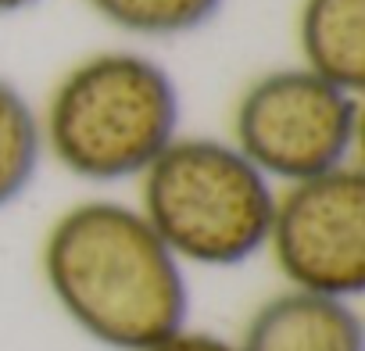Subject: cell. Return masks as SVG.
Here are the masks:
<instances>
[{
	"instance_id": "6da1fadb",
	"label": "cell",
	"mask_w": 365,
	"mask_h": 351,
	"mask_svg": "<svg viewBox=\"0 0 365 351\" xmlns=\"http://www.w3.org/2000/svg\"><path fill=\"white\" fill-rule=\"evenodd\" d=\"M43 280L61 312L97 344L143 351L187 326V276L140 208L83 201L43 240Z\"/></svg>"
},
{
	"instance_id": "7a4b0ae2",
	"label": "cell",
	"mask_w": 365,
	"mask_h": 351,
	"mask_svg": "<svg viewBox=\"0 0 365 351\" xmlns=\"http://www.w3.org/2000/svg\"><path fill=\"white\" fill-rule=\"evenodd\" d=\"M40 129L54 161L79 180H133L179 136V90L154 58L101 51L61 76Z\"/></svg>"
},
{
	"instance_id": "3957f363",
	"label": "cell",
	"mask_w": 365,
	"mask_h": 351,
	"mask_svg": "<svg viewBox=\"0 0 365 351\" xmlns=\"http://www.w3.org/2000/svg\"><path fill=\"white\" fill-rule=\"evenodd\" d=\"M140 180V212L179 262L230 269L265 248L276 190L233 143L175 136Z\"/></svg>"
},
{
	"instance_id": "277c9868",
	"label": "cell",
	"mask_w": 365,
	"mask_h": 351,
	"mask_svg": "<svg viewBox=\"0 0 365 351\" xmlns=\"http://www.w3.org/2000/svg\"><path fill=\"white\" fill-rule=\"evenodd\" d=\"M358 122V93L304 65L276 68L240 93L233 111V147L265 180L287 187L347 165Z\"/></svg>"
},
{
	"instance_id": "5b68a950",
	"label": "cell",
	"mask_w": 365,
	"mask_h": 351,
	"mask_svg": "<svg viewBox=\"0 0 365 351\" xmlns=\"http://www.w3.org/2000/svg\"><path fill=\"white\" fill-rule=\"evenodd\" d=\"M265 248L294 290L358 297L365 290V176L354 161L287 183Z\"/></svg>"
},
{
	"instance_id": "8992f818",
	"label": "cell",
	"mask_w": 365,
	"mask_h": 351,
	"mask_svg": "<svg viewBox=\"0 0 365 351\" xmlns=\"http://www.w3.org/2000/svg\"><path fill=\"white\" fill-rule=\"evenodd\" d=\"M240 351H365V330L351 301L312 290L269 297L237 344Z\"/></svg>"
},
{
	"instance_id": "52a82bcc",
	"label": "cell",
	"mask_w": 365,
	"mask_h": 351,
	"mask_svg": "<svg viewBox=\"0 0 365 351\" xmlns=\"http://www.w3.org/2000/svg\"><path fill=\"white\" fill-rule=\"evenodd\" d=\"M304 68L361 93L365 86V0H304L297 19Z\"/></svg>"
},
{
	"instance_id": "ba28073f",
	"label": "cell",
	"mask_w": 365,
	"mask_h": 351,
	"mask_svg": "<svg viewBox=\"0 0 365 351\" xmlns=\"http://www.w3.org/2000/svg\"><path fill=\"white\" fill-rule=\"evenodd\" d=\"M43 129L26 93L0 76V208L15 205L40 168Z\"/></svg>"
},
{
	"instance_id": "9c48e42d",
	"label": "cell",
	"mask_w": 365,
	"mask_h": 351,
	"mask_svg": "<svg viewBox=\"0 0 365 351\" xmlns=\"http://www.w3.org/2000/svg\"><path fill=\"white\" fill-rule=\"evenodd\" d=\"M86 4L122 33L168 40L205 29L226 0H86Z\"/></svg>"
},
{
	"instance_id": "30bf717a",
	"label": "cell",
	"mask_w": 365,
	"mask_h": 351,
	"mask_svg": "<svg viewBox=\"0 0 365 351\" xmlns=\"http://www.w3.org/2000/svg\"><path fill=\"white\" fill-rule=\"evenodd\" d=\"M143 351H240L233 340H222L208 330H187V326H179L175 333L161 337L158 344L143 347Z\"/></svg>"
},
{
	"instance_id": "8fae6325",
	"label": "cell",
	"mask_w": 365,
	"mask_h": 351,
	"mask_svg": "<svg viewBox=\"0 0 365 351\" xmlns=\"http://www.w3.org/2000/svg\"><path fill=\"white\" fill-rule=\"evenodd\" d=\"M33 4H40V0H0V15H15V11H26Z\"/></svg>"
}]
</instances>
